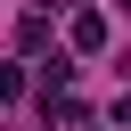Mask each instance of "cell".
Here are the masks:
<instances>
[{"instance_id": "obj_2", "label": "cell", "mask_w": 131, "mask_h": 131, "mask_svg": "<svg viewBox=\"0 0 131 131\" xmlns=\"http://www.w3.org/2000/svg\"><path fill=\"white\" fill-rule=\"evenodd\" d=\"M115 8H131V0H115Z\"/></svg>"}, {"instance_id": "obj_1", "label": "cell", "mask_w": 131, "mask_h": 131, "mask_svg": "<svg viewBox=\"0 0 131 131\" xmlns=\"http://www.w3.org/2000/svg\"><path fill=\"white\" fill-rule=\"evenodd\" d=\"M66 41H74L82 57H98V49H106V16H98V8H74V16H66Z\"/></svg>"}]
</instances>
